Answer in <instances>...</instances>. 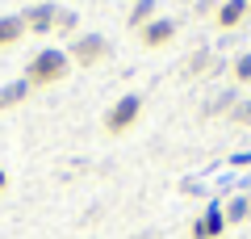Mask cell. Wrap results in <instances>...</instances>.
<instances>
[{"mask_svg":"<svg viewBox=\"0 0 251 239\" xmlns=\"http://www.w3.org/2000/svg\"><path fill=\"white\" fill-rule=\"evenodd\" d=\"M67 71H72V59H67L63 51H38L34 59H29V67H25V84L29 89L42 84L46 89V84H59Z\"/></svg>","mask_w":251,"mask_h":239,"instance_id":"obj_1","label":"cell"},{"mask_svg":"<svg viewBox=\"0 0 251 239\" xmlns=\"http://www.w3.org/2000/svg\"><path fill=\"white\" fill-rule=\"evenodd\" d=\"M138 114H143V97H138V92H126V97L105 114V130L109 134H126L130 126H134Z\"/></svg>","mask_w":251,"mask_h":239,"instance_id":"obj_2","label":"cell"},{"mask_svg":"<svg viewBox=\"0 0 251 239\" xmlns=\"http://www.w3.org/2000/svg\"><path fill=\"white\" fill-rule=\"evenodd\" d=\"M105 51H109V42L100 34H84V38H75V42H72V59L80 63V67L100 63V59H105Z\"/></svg>","mask_w":251,"mask_h":239,"instance_id":"obj_3","label":"cell"},{"mask_svg":"<svg viewBox=\"0 0 251 239\" xmlns=\"http://www.w3.org/2000/svg\"><path fill=\"white\" fill-rule=\"evenodd\" d=\"M222 231H226V214L218 210V206H209V210L193 222V239H218Z\"/></svg>","mask_w":251,"mask_h":239,"instance_id":"obj_4","label":"cell"},{"mask_svg":"<svg viewBox=\"0 0 251 239\" xmlns=\"http://www.w3.org/2000/svg\"><path fill=\"white\" fill-rule=\"evenodd\" d=\"M54 17H59V9H54V4H34V9L21 13L25 30H34V34H46V30H54Z\"/></svg>","mask_w":251,"mask_h":239,"instance_id":"obj_5","label":"cell"},{"mask_svg":"<svg viewBox=\"0 0 251 239\" xmlns=\"http://www.w3.org/2000/svg\"><path fill=\"white\" fill-rule=\"evenodd\" d=\"M138 34H143V46H163L176 38V21H147Z\"/></svg>","mask_w":251,"mask_h":239,"instance_id":"obj_6","label":"cell"},{"mask_svg":"<svg viewBox=\"0 0 251 239\" xmlns=\"http://www.w3.org/2000/svg\"><path fill=\"white\" fill-rule=\"evenodd\" d=\"M218 67H222V63H218V59H214L209 51H197V55H188V59H184V67H180V76H205V71L214 76Z\"/></svg>","mask_w":251,"mask_h":239,"instance_id":"obj_7","label":"cell"},{"mask_svg":"<svg viewBox=\"0 0 251 239\" xmlns=\"http://www.w3.org/2000/svg\"><path fill=\"white\" fill-rule=\"evenodd\" d=\"M247 13H251V0H226L222 9H218V26H222V30H234Z\"/></svg>","mask_w":251,"mask_h":239,"instance_id":"obj_8","label":"cell"},{"mask_svg":"<svg viewBox=\"0 0 251 239\" xmlns=\"http://www.w3.org/2000/svg\"><path fill=\"white\" fill-rule=\"evenodd\" d=\"M21 34H25V21H21V17H0V51L13 46Z\"/></svg>","mask_w":251,"mask_h":239,"instance_id":"obj_9","label":"cell"},{"mask_svg":"<svg viewBox=\"0 0 251 239\" xmlns=\"http://www.w3.org/2000/svg\"><path fill=\"white\" fill-rule=\"evenodd\" d=\"M222 214H226V222H247L251 218V197H230Z\"/></svg>","mask_w":251,"mask_h":239,"instance_id":"obj_10","label":"cell"},{"mask_svg":"<svg viewBox=\"0 0 251 239\" xmlns=\"http://www.w3.org/2000/svg\"><path fill=\"white\" fill-rule=\"evenodd\" d=\"M25 97H29V84H25V80H21V84H9V89H0V109L21 105Z\"/></svg>","mask_w":251,"mask_h":239,"instance_id":"obj_11","label":"cell"},{"mask_svg":"<svg viewBox=\"0 0 251 239\" xmlns=\"http://www.w3.org/2000/svg\"><path fill=\"white\" fill-rule=\"evenodd\" d=\"M151 13H155V4H151V0H138V4H134V13H130V26H134V30H143L147 21H151Z\"/></svg>","mask_w":251,"mask_h":239,"instance_id":"obj_12","label":"cell"},{"mask_svg":"<svg viewBox=\"0 0 251 239\" xmlns=\"http://www.w3.org/2000/svg\"><path fill=\"white\" fill-rule=\"evenodd\" d=\"M222 109H234V92H222V97H218V101H209V105H205V118L222 114Z\"/></svg>","mask_w":251,"mask_h":239,"instance_id":"obj_13","label":"cell"},{"mask_svg":"<svg viewBox=\"0 0 251 239\" xmlns=\"http://www.w3.org/2000/svg\"><path fill=\"white\" fill-rule=\"evenodd\" d=\"M234 80H239V84H247V80H251V55L234 59Z\"/></svg>","mask_w":251,"mask_h":239,"instance_id":"obj_14","label":"cell"},{"mask_svg":"<svg viewBox=\"0 0 251 239\" xmlns=\"http://www.w3.org/2000/svg\"><path fill=\"white\" fill-rule=\"evenodd\" d=\"M54 30H75V13H63V9H59V17H54Z\"/></svg>","mask_w":251,"mask_h":239,"instance_id":"obj_15","label":"cell"},{"mask_svg":"<svg viewBox=\"0 0 251 239\" xmlns=\"http://www.w3.org/2000/svg\"><path fill=\"white\" fill-rule=\"evenodd\" d=\"M234 122L251 126V101H243V105H234Z\"/></svg>","mask_w":251,"mask_h":239,"instance_id":"obj_16","label":"cell"},{"mask_svg":"<svg viewBox=\"0 0 251 239\" xmlns=\"http://www.w3.org/2000/svg\"><path fill=\"white\" fill-rule=\"evenodd\" d=\"M0 189H4V172H0Z\"/></svg>","mask_w":251,"mask_h":239,"instance_id":"obj_17","label":"cell"}]
</instances>
